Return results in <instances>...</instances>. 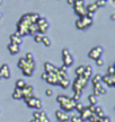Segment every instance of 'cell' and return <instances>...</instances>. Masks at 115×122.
Here are the masks:
<instances>
[{
	"label": "cell",
	"mask_w": 115,
	"mask_h": 122,
	"mask_svg": "<svg viewBox=\"0 0 115 122\" xmlns=\"http://www.w3.org/2000/svg\"><path fill=\"white\" fill-rule=\"evenodd\" d=\"M58 103L60 104V110L64 112H71L75 110L76 102L72 100V97H69L67 95H58L57 97Z\"/></svg>",
	"instance_id": "cell-1"
},
{
	"label": "cell",
	"mask_w": 115,
	"mask_h": 122,
	"mask_svg": "<svg viewBox=\"0 0 115 122\" xmlns=\"http://www.w3.org/2000/svg\"><path fill=\"white\" fill-rule=\"evenodd\" d=\"M87 84H88L87 79H85L82 76H77V78L72 84V89L73 92H82L84 88L87 86Z\"/></svg>",
	"instance_id": "cell-2"
},
{
	"label": "cell",
	"mask_w": 115,
	"mask_h": 122,
	"mask_svg": "<svg viewBox=\"0 0 115 122\" xmlns=\"http://www.w3.org/2000/svg\"><path fill=\"white\" fill-rule=\"evenodd\" d=\"M102 54H103V48L101 45H97V46H94L88 52V57L90 59H93V60H97V59L102 57Z\"/></svg>",
	"instance_id": "cell-3"
},
{
	"label": "cell",
	"mask_w": 115,
	"mask_h": 122,
	"mask_svg": "<svg viewBox=\"0 0 115 122\" xmlns=\"http://www.w3.org/2000/svg\"><path fill=\"white\" fill-rule=\"evenodd\" d=\"M55 117H57L58 122H67L70 120V115L68 112H64L62 110H58L55 112Z\"/></svg>",
	"instance_id": "cell-4"
},
{
	"label": "cell",
	"mask_w": 115,
	"mask_h": 122,
	"mask_svg": "<svg viewBox=\"0 0 115 122\" xmlns=\"http://www.w3.org/2000/svg\"><path fill=\"white\" fill-rule=\"evenodd\" d=\"M101 81L105 83L110 87H113V86H115V76H111V75L106 74L101 77Z\"/></svg>",
	"instance_id": "cell-5"
},
{
	"label": "cell",
	"mask_w": 115,
	"mask_h": 122,
	"mask_svg": "<svg viewBox=\"0 0 115 122\" xmlns=\"http://www.w3.org/2000/svg\"><path fill=\"white\" fill-rule=\"evenodd\" d=\"M22 93H23V98H26V97H32L34 96V87L32 85H25L22 88Z\"/></svg>",
	"instance_id": "cell-6"
},
{
	"label": "cell",
	"mask_w": 115,
	"mask_h": 122,
	"mask_svg": "<svg viewBox=\"0 0 115 122\" xmlns=\"http://www.w3.org/2000/svg\"><path fill=\"white\" fill-rule=\"evenodd\" d=\"M0 74H1V77L4 79H9L10 76H11V72H10V68L7 63H4L0 68Z\"/></svg>",
	"instance_id": "cell-7"
},
{
	"label": "cell",
	"mask_w": 115,
	"mask_h": 122,
	"mask_svg": "<svg viewBox=\"0 0 115 122\" xmlns=\"http://www.w3.org/2000/svg\"><path fill=\"white\" fill-rule=\"evenodd\" d=\"M73 8H75V13L79 16V17H82L87 14V10H86V6L82 5V6H76L73 5Z\"/></svg>",
	"instance_id": "cell-8"
},
{
	"label": "cell",
	"mask_w": 115,
	"mask_h": 122,
	"mask_svg": "<svg viewBox=\"0 0 115 122\" xmlns=\"http://www.w3.org/2000/svg\"><path fill=\"white\" fill-rule=\"evenodd\" d=\"M45 81H46V83H49L50 85H59V79H58V76H57V74H54V72L49 74V76H48V78H46Z\"/></svg>",
	"instance_id": "cell-9"
},
{
	"label": "cell",
	"mask_w": 115,
	"mask_h": 122,
	"mask_svg": "<svg viewBox=\"0 0 115 122\" xmlns=\"http://www.w3.org/2000/svg\"><path fill=\"white\" fill-rule=\"evenodd\" d=\"M10 42H11V43L17 44V45H20V44L23 43V37L18 34V32H16L15 34L10 35Z\"/></svg>",
	"instance_id": "cell-10"
},
{
	"label": "cell",
	"mask_w": 115,
	"mask_h": 122,
	"mask_svg": "<svg viewBox=\"0 0 115 122\" xmlns=\"http://www.w3.org/2000/svg\"><path fill=\"white\" fill-rule=\"evenodd\" d=\"M91 75H93V67L90 65L85 66V71H84V74H82V77L85 79L89 80V79L91 78Z\"/></svg>",
	"instance_id": "cell-11"
},
{
	"label": "cell",
	"mask_w": 115,
	"mask_h": 122,
	"mask_svg": "<svg viewBox=\"0 0 115 122\" xmlns=\"http://www.w3.org/2000/svg\"><path fill=\"white\" fill-rule=\"evenodd\" d=\"M90 114H91V112L89 111L88 106H85V107H84V110H82V111L80 112L79 118H80V120H81V121H87Z\"/></svg>",
	"instance_id": "cell-12"
},
{
	"label": "cell",
	"mask_w": 115,
	"mask_h": 122,
	"mask_svg": "<svg viewBox=\"0 0 115 122\" xmlns=\"http://www.w3.org/2000/svg\"><path fill=\"white\" fill-rule=\"evenodd\" d=\"M7 49H8V51L11 54H17V53H19V50H20L19 45H17V44H15V43H11V42L7 45Z\"/></svg>",
	"instance_id": "cell-13"
},
{
	"label": "cell",
	"mask_w": 115,
	"mask_h": 122,
	"mask_svg": "<svg viewBox=\"0 0 115 122\" xmlns=\"http://www.w3.org/2000/svg\"><path fill=\"white\" fill-rule=\"evenodd\" d=\"M44 68H45V72H48V74H51V72L57 74V72H58V67L53 66L51 62H45Z\"/></svg>",
	"instance_id": "cell-14"
},
{
	"label": "cell",
	"mask_w": 115,
	"mask_h": 122,
	"mask_svg": "<svg viewBox=\"0 0 115 122\" xmlns=\"http://www.w3.org/2000/svg\"><path fill=\"white\" fill-rule=\"evenodd\" d=\"M62 59H63V66H66L67 68L73 65V57H72L71 53L68 54V56H66V57H63Z\"/></svg>",
	"instance_id": "cell-15"
},
{
	"label": "cell",
	"mask_w": 115,
	"mask_h": 122,
	"mask_svg": "<svg viewBox=\"0 0 115 122\" xmlns=\"http://www.w3.org/2000/svg\"><path fill=\"white\" fill-rule=\"evenodd\" d=\"M40 122H50V119L48 117V113L45 111H40V118H38Z\"/></svg>",
	"instance_id": "cell-16"
},
{
	"label": "cell",
	"mask_w": 115,
	"mask_h": 122,
	"mask_svg": "<svg viewBox=\"0 0 115 122\" xmlns=\"http://www.w3.org/2000/svg\"><path fill=\"white\" fill-rule=\"evenodd\" d=\"M13 97L15 100H22L23 98V93H22V89L19 88H15V91L13 93Z\"/></svg>",
	"instance_id": "cell-17"
},
{
	"label": "cell",
	"mask_w": 115,
	"mask_h": 122,
	"mask_svg": "<svg viewBox=\"0 0 115 122\" xmlns=\"http://www.w3.org/2000/svg\"><path fill=\"white\" fill-rule=\"evenodd\" d=\"M98 9V7H97V5L95 4H90V5H88V6H86V10H87V13H90V14H94L96 10Z\"/></svg>",
	"instance_id": "cell-18"
},
{
	"label": "cell",
	"mask_w": 115,
	"mask_h": 122,
	"mask_svg": "<svg viewBox=\"0 0 115 122\" xmlns=\"http://www.w3.org/2000/svg\"><path fill=\"white\" fill-rule=\"evenodd\" d=\"M76 27H77V28H78V30H87V28H88V27L86 26V24H85L84 22H82V20H81V19H77V20H76Z\"/></svg>",
	"instance_id": "cell-19"
},
{
	"label": "cell",
	"mask_w": 115,
	"mask_h": 122,
	"mask_svg": "<svg viewBox=\"0 0 115 122\" xmlns=\"http://www.w3.org/2000/svg\"><path fill=\"white\" fill-rule=\"evenodd\" d=\"M95 113L97 114L98 118H103V117H105L106 114L104 112V110L101 107V106H95Z\"/></svg>",
	"instance_id": "cell-20"
},
{
	"label": "cell",
	"mask_w": 115,
	"mask_h": 122,
	"mask_svg": "<svg viewBox=\"0 0 115 122\" xmlns=\"http://www.w3.org/2000/svg\"><path fill=\"white\" fill-rule=\"evenodd\" d=\"M48 30H49V23H46V24H43V25H40V26H38V33L42 34V35L45 34Z\"/></svg>",
	"instance_id": "cell-21"
},
{
	"label": "cell",
	"mask_w": 115,
	"mask_h": 122,
	"mask_svg": "<svg viewBox=\"0 0 115 122\" xmlns=\"http://www.w3.org/2000/svg\"><path fill=\"white\" fill-rule=\"evenodd\" d=\"M22 70H23V74L25 75V76H27V77H31L35 69H33V68H31V67H26V68H24V69H22Z\"/></svg>",
	"instance_id": "cell-22"
},
{
	"label": "cell",
	"mask_w": 115,
	"mask_h": 122,
	"mask_svg": "<svg viewBox=\"0 0 115 122\" xmlns=\"http://www.w3.org/2000/svg\"><path fill=\"white\" fill-rule=\"evenodd\" d=\"M42 43L44 44L45 46H51V44H52V41L50 39L49 36H46V35H43L42 36Z\"/></svg>",
	"instance_id": "cell-23"
},
{
	"label": "cell",
	"mask_w": 115,
	"mask_h": 122,
	"mask_svg": "<svg viewBox=\"0 0 115 122\" xmlns=\"http://www.w3.org/2000/svg\"><path fill=\"white\" fill-rule=\"evenodd\" d=\"M88 101H89V104L90 105H97V103H98L97 97L95 95H93V94L88 96Z\"/></svg>",
	"instance_id": "cell-24"
},
{
	"label": "cell",
	"mask_w": 115,
	"mask_h": 122,
	"mask_svg": "<svg viewBox=\"0 0 115 122\" xmlns=\"http://www.w3.org/2000/svg\"><path fill=\"white\" fill-rule=\"evenodd\" d=\"M59 85H60V86H61L62 88H64V89H66V88H68V86L70 85V83H69L68 78H63V79L61 80V81L59 83Z\"/></svg>",
	"instance_id": "cell-25"
},
{
	"label": "cell",
	"mask_w": 115,
	"mask_h": 122,
	"mask_svg": "<svg viewBox=\"0 0 115 122\" xmlns=\"http://www.w3.org/2000/svg\"><path fill=\"white\" fill-rule=\"evenodd\" d=\"M84 104H82V103H81V102H76V104H75V110H77V111H78V112H81V111H82V110H84Z\"/></svg>",
	"instance_id": "cell-26"
},
{
	"label": "cell",
	"mask_w": 115,
	"mask_h": 122,
	"mask_svg": "<svg viewBox=\"0 0 115 122\" xmlns=\"http://www.w3.org/2000/svg\"><path fill=\"white\" fill-rule=\"evenodd\" d=\"M84 71H85V66H79V67L76 68V75L77 76H82Z\"/></svg>",
	"instance_id": "cell-27"
},
{
	"label": "cell",
	"mask_w": 115,
	"mask_h": 122,
	"mask_svg": "<svg viewBox=\"0 0 115 122\" xmlns=\"http://www.w3.org/2000/svg\"><path fill=\"white\" fill-rule=\"evenodd\" d=\"M99 119H101V118H98L96 113H91L90 115H89L88 121H90V122H98V120H99Z\"/></svg>",
	"instance_id": "cell-28"
},
{
	"label": "cell",
	"mask_w": 115,
	"mask_h": 122,
	"mask_svg": "<svg viewBox=\"0 0 115 122\" xmlns=\"http://www.w3.org/2000/svg\"><path fill=\"white\" fill-rule=\"evenodd\" d=\"M101 77H102V76H101L99 74L94 75V76H93V79H91V83H93V85L99 83V81H101Z\"/></svg>",
	"instance_id": "cell-29"
},
{
	"label": "cell",
	"mask_w": 115,
	"mask_h": 122,
	"mask_svg": "<svg viewBox=\"0 0 115 122\" xmlns=\"http://www.w3.org/2000/svg\"><path fill=\"white\" fill-rule=\"evenodd\" d=\"M26 85V83L23 80V79H18L17 81H16V88H19V89H22L24 86Z\"/></svg>",
	"instance_id": "cell-30"
},
{
	"label": "cell",
	"mask_w": 115,
	"mask_h": 122,
	"mask_svg": "<svg viewBox=\"0 0 115 122\" xmlns=\"http://www.w3.org/2000/svg\"><path fill=\"white\" fill-rule=\"evenodd\" d=\"M81 93H82V92H75V94H73V97H72V100L75 101V102H79L80 97H81Z\"/></svg>",
	"instance_id": "cell-31"
},
{
	"label": "cell",
	"mask_w": 115,
	"mask_h": 122,
	"mask_svg": "<svg viewBox=\"0 0 115 122\" xmlns=\"http://www.w3.org/2000/svg\"><path fill=\"white\" fill-rule=\"evenodd\" d=\"M33 36H34V41H35L36 43H41V42H42V36H43L42 34H40V33H36V34L33 35Z\"/></svg>",
	"instance_id": "cell-32"
},
{
	"label": "cell",
	"mask_w": 115,
	"mask_h": 122,
	"mask_svg": "<svg viewBox=\"0 0 115 122\" xmlns=\"http://www.w3.org/2000/svg\"><path fill=\"white\" fill-rule=\"evenodd\" d=\"M42 106H43V105H42V101H41L40 98H36V104H35V107H34V109L40 111V110L42 109Z\"/></svg>",
	"instance_id": "cell-33"
},
{
	"label": "cell",
	"mask_w": 115,
	"mask_h": 122,
	"mask_svg": "<svg viewBox=\"0 0 115 122\" xmlns=\"http://www.w3.org/2000/svg\"><path fill=\"white\" fill-rule=\"evenodd\" d=\"M107 74L111 75V76H115V67L114 66H110L108 69H107Z\"/></svg>",
	"instance_id": "cell-34"
},
{
	"label": "cell",
	"mask_w": 115,
	"mask_h": 122,
	"mask_svg": "<svg viewBox=\"0 0 115 122\" xmlns=\"http://www.w3.org/2000/svg\"><path fill=\"white\" fill-rule=\"evenodd\" d=\"M106 2H107L106 0H97V1H96L95 4L97 5V7L99 8V7H104V6L106 5Z\"/></svg>",
	"instance_id": "cell-35"
},
{
	"label": "cell",
	"mask_w": 115,
	"mask_h": 122,
	"mask_svg": "<svg viewBox=\"0 0 115 122\" xmlns=\"http://www.w3.org/2000/svg\"><path fill=\"white\" fill-rule=\"evenodd\" d=\"M70 122H82V121L80 120V118L78 115H72L70 118Z\"/></svg>",
	"instance_id": "cell-36"
},
{
	"label": "cell",
	"mask_w": 115,
	"mask_h": 122,
	"mask_svg": "<svg viewBox=\"0 0 115 122\" xmlns=\"http://www.w3.org/2000/svg\"><path fill=\"white\" fill-rule=\"evenodd\" d=\"M98 122H112V120L110 117H106V115H105V117H103V118L99 119Z\"/></svg>",
	"instance_id": "cell-37"
},
{
	"label": "cell",
	"mask_w": 115,
	"mask_h": 122,
	"mask_svg": "<svg viewBox=\"0 0 115 122\" xmlns=\"http://www.w3.org/2000/svg\"><path fill=\"white\" fill-rule=\"evenodd\" d=\"M25 59H27V60H34V56H33V53L27 52L26 56H25Z\"/></svg>",
	"instance_id": "cell-38"
},
{
	"label": "cell",
	"mask_w": 115,
	"mask_h": 122,
	"mask_svg": "<svg viewBox=\"0 0 115 122\" xmlns=\"http://www.w3.org/2000/svg\"><path fill=\"white\" fill-rule=\"evenodd\" d=\"M99 91V93H101V95H106V93H107V91H106V88L104 87V86H102V87L98 89Z\"/></svg>",
	"instance_id": "cell-39"
},
{
	"label": "cell",
	"mask_w": 115,
	"mask_h": 122,
	"mask_svg": "<svg viewBox=\"0 0 115 122\" xmlns=\"http://www.w3.org/2000/svg\"><path fill=\"white\" fill-rule=\"evenodd\" d=\"M70 51H69V49H63L62 50V58L66 57V56H68V54H70Z\"/></svg>",
	"instance_id": "cell-40"
},
{
	"label": "cell",
	"mask_w": 115,
	"mask_h": 122,
	"mask_svg": "<svg viewBox=\"0 0 115 122\" xmlns=\"http://www.w3.org/2000/svg\"><path fill=\"white\" fill-rule=\"evenodd\" d=\"M40 118V111L38 110H36L33 112V119H38Z\"/></svg>",
	"instance_id": "cell-41"
},
{
	"label": "cell",
	"mask_w": 115,
	"mask_h": 122,
	"mask_svg": "<svg viewBox=\"0 0 115 122\" xmlns=\"http://www.w3.org/2000/svg\"><path fill=\"white\" fill-rule=\"evenodd\" d=\"M96 61V65L98 66V67H102L103 65H104V61H103L102 58H99V59H97V60H95Z\"/></svg>",
	"instance_id": "cell-42"
},
{
	"label": "cell",
	"mask_w": 115,
	"mask_h": 122,
	"mask_svg": "<svg viewBox=\"0 0 115 122\" xmlns=\"http://www.w3.org/2000/svg\"><path fill=\"white\" fill-rule=\"evenodd\" d=\"M45 95L46 96H52L53 95V91H52V88H48V89L45 91Z\"/></svg>",
	"instance_id": "cell-43"
},
{
	"label": "cell",
	"mask_w": 115,
	"mask_h": 122,
	"mask_svg": "<svg viewBox=\"0 0 115 122\" xmlns=\"http://www.w3.org/2000/svg\"><path fill=\"white\" fill-rule=\"evenodd\" d=\"M93 95H95L96 97H98V96H101V93H99V91H98L97 88H94V91H93Z\"/></svg>",
	"instance_id": "cell-44"
},
{
	"label": "cell",
	"mask_w": 115,
	"mask_h": 122,
	"mask_svg": "<svg viewBox=\"0 0 115 122\" xmlns=\"http://www.w3.org/2000/svg\"><path fill=\"white\" fill-rule=\"evenodd\" d=\"M48 76H49V74H48V72H43V74H42V76H41V78L43 79V80H46V78H48Z\"/></svg>",
	"instance_id": "cell-45"
},
{
	"label": "cell",
	"mask_w": 115,
	"mask_h": 122,
	"mask_svg": "<svg viewBox=\"0 0 115 122\" xmlns=\"http://www.w3.org/2000/svg\"><path fill=\"white\" fill-rule=\"evenodd\" d=\"M73 1H75V0H67V2L69 5H73Z\"/></svg>",
	"instance_id": "cell-46"
},
{
	"label": "cell",
	"mask_w": 115,
	"mask_h": 122,
	"mask_svg": "<svg viewBox=\"0 0 115 122\" xmlns=\"http://www.w3.org/2000/svg\"><path fill=\"white\" fill-rule=\"evenodd\" d=\"M111 19L112 20H115V14H112L111 15Z\"/></svg>",
	"instance_id": "cell-47"
},
{
	"label": "cell",
	"mask_w": 115,
	"mask_h": 122,
	"mask_svg": "<svg viewBox=\"0 0 115 122\" xmlns=\"http://www.w3.org/2000/svg\"><path fill=\"white\" fill-rule=\"evenodd\" d=\"M29 122H40V121H38V119H32Z\"/></svg>",
	"instance_id": "cell-48"
},
{
	"label": "cell",
	"mask_w": 115,
	"mask_h": 122,
	"mask_svg": "<svg viewBox=\"0 0 115 122\" xmlns=\"http://www.w3.org/2000/svg\"><path fill=\"white\" fill-rule=\"evenodd\" d=\"M2 4H4V0H0V6H1Z\"/></svg>",
	"instance_id": "cell-49"
},
{
	"label": "cell",
	"mask_w": 115,
	"mask_h": 122,
	"mask_svg": "<svg viewBox=\"0 0 115 122\" xmlns=\"http://www.w3.org/2000/svg\"><path fill=\"white\" fill-rule=\"evenodd\" d=\"M1 79H2V77H1V74H0V80H1Z\"/></svg>",
	"instance_id": "cell-50"
},
{
	"label": "cell",
	"mask_w": 115,
	"mask_h": 122,
	"mask_svg": "<svg viewBox=\"0 0 115 122\" xmlns=\"http://www.w3.org/2000/svg\"><path fill=\"white\" fill-rule=\"evenodd\" d=\"M1 16H2V15H1V13H0V19H1Z\"/></svg>",
	"instance_id": "cell-51"
},
{
	"label": "cell",
	"mask_w": 115,
	"mask_h": 122,
	"mask_svg": "<svg viewBox=\"0 0 115 122\" xmlns=\"http://www.w3.org/2000/svg\"><path fill=\"white\" fill-rule=\"evenodd\" d=\"M106 1H107V0H106Z\"/></svg>",
	"instance_id": "cell-52"
}]
</instances>
